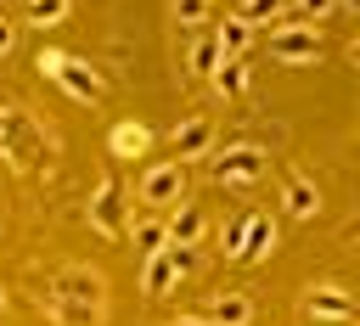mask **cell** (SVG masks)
<instances>
[{"label":"cell","instance_id":"cell-1","mask_svg":"<svg viewBox=\"0 0 360 326\" xmlns=\"http://www.w3.org/2000/svg\"><path fill=\"white\" fill-rule=\"evenodd\" d=\"M107 315V281L90 264H68L51 281V320L56 326H101Z\"/></svg>","mask_w":360,"mask_h":326},{"label":"cell","instance_id":"cell-2","mask_svg":"<svg viewBox=\"0 0 360 326\" xmlns=\"http://www.w3.org/2000/svg\"><path fill=\"white\" fill-rule=\"evenodd\" d=\"M0 157L17 169V174H34V169H45V157H51V141H45V129L22 112V107H0Z\"/></svg>","mask_w":360,"mask_h":326},{"label":"cell","instance_id":"cell-3","mask_svg":"<svg viewBox=\"0 0 360 326\" xmlns=\"http://www.w3.org/2000/svg\"><path fill=\"white\" fill-rule=\"evenodd\" d=\"M208 174H214L219 185H259V180L270 174V157H264V146L236 141V146H219V152H214Z\"/></svg>","mask_w":360,"mask_h":326},{"label":"cell","instance_id":"cell-4","mask_svg":"<svg viewBox=\"0 0 360 326\" xmlns=\"http://www.w3.org/2000/svg\"><path fill=\"white\" fill-rule=\"evenodd\" d=\"M270 56L287 67H315L321 62V28L315 22H270Z\"/></svg>","mask_w":360,"mask_h":326},{"label":"cell","instance_id":"cell-5","mask_svg":"<svg viewBox=\"0 0 360 326\" xmlns=\"http://www.w3.org/2000/svg\"><path fill=\"white\" fill-rule=\"evenodd\" d=\"M90 230H101V236H124L129 230V191H124L118 174H107L96 185V197H90Z\"/></svg>","mask_w":360,"mask_h":326},{"label":"cell","instance_id":"cell-6","mask_svg":"<svg viewBox=\"0 0 360 326\" xmlns=\"http://www.w3.org/2000/svg\"><path fill=\"white\" fill-rule=\"evenodd\" d=\"M186 270H191V247H163V253L141 259V292H146V298H163V292L180 287Z\"/></svg>","mask_w":360,"mask_h":326},{"label":"cell","instance_id":"cell-7","mask_svg":"<svg viewBox=\"0 0 360 326\" xmlns=\"http://www.w3.org/2000/svg\"><path fill=\"white\" fill-rule=\"evenodd\" d=\"M180 197H186V163H180V157L152 163V169L141 174V202H146V208H174Z\"/></svg>","mask_w":360,"mask_h":326},{"label":"cell","instance_id":"cell-8","mask_svg":"<svg viewBox=\"0 0 360 326\" xmlns=\"http://www.w3.org/2000/svg\"><path fill=\"white\" fill-rule=\"evenodd\" d=\"M51 84H56V90H68L73 101H101V90H107V84H101V73H96L90 62H79V56H62V62H56V73H51Z\"/></svg>","mask_w":360,"mask_h":326},{"label":"cell","instance_id":"cell-9","mask_svg":"<svg viewBox=\"0 0 360 326\" xmlns=\"http://www.w3.org/2000/svg\"><path fill=\"white\" fill-rule=\"evenodd\" d=\"M281 208H287L292 219H315V214H321V185H315L309 174L287 169V174H281Z\"/></svg>","mask_w":360,"mask_h":326},{"label":"cell","instance_id":"cell-10","mask_svg":"<svg viewBox=\"0 0 360 326\" xmlns=\"http://www.w3.org/2000/svg\"><path fill=\"white\" fill-rule=\"evenodd\" d=\"M169 141H174V157L180 163H197L202 152H214V118H180Z\"/></svg>","mask_w":360,"mask_h":326},{"label":"cell","instance_id":"cell-11","mask_svg":"<svg viewBox=\"0 0 360 326\" xmlns=\"http://www.w3.org/2000/svg\"><path fill=\"white\" fill-rule=\"evenodd\" d=\"M163 225H169V247H197V242H202V230H208V214H202L197 202H186V197H180V202H174V214H169Z\"/></svg>","mask_w":360,"mask_h":326},{"label":"cell","instance_id":"cell-12","mask_svg":"<svg viewBox=\"0 0 360 326\" xmlns=\"http://www.w3.org/2000/svg\"><path fill=\"white\" fill-rule=\"evenodd\" d=\"M270 253H276V219H270V214H248L236 264H259V259H270Z\"/></svg>","mask_w":360,"mask_h":326},{"label":"cell","instance_id":"cell-13","mask_svg":"<svg viewBox=\"0 0 360 326\" xmlns=\"http://www.w3.org/2000/svg\"><path fill=\"white\" fill-rule=\"evenodd\" d=\"M304 309H309V320H354V298L343 287H309Z\"/></svg>","mask_w":360,"mask_h":326},{"label":"cell","instance_id":"cell-14","mask_svg":"<svg viewBox=\"0 0 360 326\" xmlns=\"http://www.w3.org/2000/svg\"><path fill=\"white\" fill-rule=\"evenodd\" d=\"M146 146H152V129H146V124H135V118L112 124V135H107V152H112L118 163H135V157H146Z\"/></svg>","mask_w":360,"mask_h":326},{"label":"cell","instance_id":"cell-15","mask_svg":"<svg viewBox=\"0 0 360 326\" xmlns=\"http://www.w3.org/2000/svg\"><path fill=\"white\" fill-rule=\"evenodd\" d=\"M208 84H214L225 101H236V96H248L253 79H248V62H242V56H219V67L208 73Z\"/></svg>","mask_w":360,"mask_h":326},{"label":"cell","instance_id":"cell-16","mask_svg":"<svg viewBox=\"0 0 360 326\" xmlns=\"http://www.w3.org/2000/svg\"><path fill=\"white\" fill-rule=\"evenodd\" d=\"M253 320V298L248 292H219L208 304V326H248Z\"/></svg>","mask_w":360,"mask_h":326},{"label":"cell","instance_id":"cell-17","mask_svg":"<svg viewBox=\"0 0 360 326\" xmlns=\"http://www.w3.org/2000/svg\"><path fill=\"white\" fill-rule=\"evenodd\" d=\"M124 236H129V247H135L141 259H152V253H163V247H169V225H163V219H129V230H124Z\"/></svg>","mask_w":360,"mask_h":326},{"label":"cell","instance_id":"cell-18","mask_svg":"<svg viewBox=\"0 0 360 326\" xmlns=\"http://www.w3.org/2000/svg\"><path fill=\"white\" fill-rule=\"evenodd\" d=\"M214 39H219V56H242V51L253 45V22H242V17H225V22L214 28Z\"/></svg>","mask_w":360,"mask_h":326},{"label":"cell","instance_id":"cell-19","mask_svg":"<svg viewBox=\"0 0 360 326\" xmlns=\"http://www.w3.org/2000/svg\"><path fill=\"white\" fill-rule=\"evenodd\" d=\"M214 67H219V39H214V28H202V39L191 45V73H202V79H208Z\"/></svg>","mask_w":360,"mask_h":326},{"label":"cell","instance_id":"cell-20","mask_svg":"<svg viewBox=\"0 0 360 326\" xmlns=\"http://www.w3.org/2000/svg\"><path fill=\"white\" fill-rule=\"evenodd\" d=\"M208 11H214V0H169V17H174L180 28H202Z\"/></svg>","mask_w":360,"mask_h":326},{"label":"cell","instance_id":"cell-21","mask_svg":"<svg viewBox=\"0 0 360 326\" xmlns=\"http://www.w3.org/2000/svg\"><path fill=\"white\" fill-rule=\"evenodd\" d=\"M28 22H34V28H56V22H68V0H28Z\"/></svg>","mask_w":360,"mask_h":326},{"label":"cell","instance_id":"cell-22","mask_svg":"<svg viewBox=\"0 0 360 326\" xmlns=\"http://www.w3.org/2000/svg\"><path fill=\"white\" fill-rule=\"evenodd\" d=\"M281 11H287V0H242V11H236V17L259 28V22H281Z\"/></svg>","mask_w":360,"mask_h":326},{"label":"cell","instance_id":"cell-23","mask_svg":"<svg viewBox=\"0 0 360 326\" xmlns=\"http://www.w3.org/2000/svg\"><path fill=\"white\" fill-rule=\"evenodd\" d=\"M242 230H248V214H242V219H231V225L219 230V247H225V259H236V253H242Z\"/></svg>","mask_w":360,"mask_h":326},{"label":"cell","instance_id":"cell-24","mask_svg":"<svg viewBox=\"0 0 360 326\" xmlns=\"http://www.w3.org/2000/svg\"><path fill=\"white\" fill-rule=\"evenodd\" d=\"M298 11H304V22H326L338 11V0H298Z\"/></svg>","mask_w":360,"mask_h":326},{"label":"cell","instance_id":"cell-25","mask_svg":"<svg viewBox=\"0 0 360 326\" xmlns=\"http://www.w3.org/2000/svg\"><path fill=\"white\" fill-rule=\"evenodd\" d=\"M62 56H68V51H56V45H45V51H39V73H45V79H51V73H56V62H62Z\"/></svg>","mask_w":360,"mask_h":326},{"label":"cell","instance_id":"cell-26","mask_svg":"<svg viewBox=\"0 0 360 326\" xmlns=\"http://www.w3.org/2000/svg\"><path fill=\"white\" fill-rule=\"evenodd\" d=\"M11 45H17V28L0 17V56H11Z\"/></svg>","mask_w":360,"mask_h":326},{"label":"cell","instance_id":"cell-27","mask_svg":"<svg viewBox=\"0 0 360 326\" xmlns=\"http://www.w3.org/2000/svg\"><path fill=\"white\" fill-rule=\"evenodd\" d=\"M169 326H208V315H174Z\"/></svg>","mask_w":360,"mask_h":326},{"label":"cell","instance_id":"cell-28","mask_svg":"<svg viewBox=\"0 0 360 326\" xmlns=\"http://www.w3.org/2000/svg\"><path fill=\"white\" fill-rule=\"evenodd\" d=\"M338 11H360V0H338Z\"/></svg>","mask_w":360,"mask_h":326},{"label":"cell","instance_id":"cell-29","mask_svg":"<svg viewBox=\"0 0 360 326\" xmlns=\"http://www.w3.org/2000/svg\"><path fill=\"white\" fill-rule=\"evenodd\" d=\"M0 320H6V287H0Z\"/></svg>","mask_w":360,"mask_h":326},{"label":"cell","instance_id":"cell-30","mask_svg":"<svg viewBox=\"0 0 360 326\" xmlns=\"http://www.w3.org/2000/svg\"><path fill=\"white\" fill-rule=\"evenodd\" d=\"M0 326H6V320H0Z\"/></svg>","mask_w":360,"mask_h":326}]
</instances>
